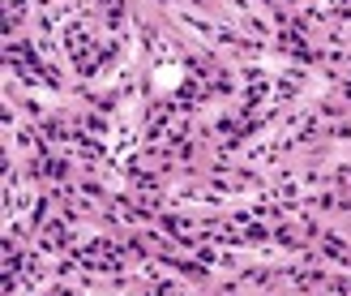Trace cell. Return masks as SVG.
Listing matches in <instances>:
<instances>
[{
  "instance_id": "obj_1",
  "label": "cell",
  "mask_w": 351,
  "mask_h": 296,
  "mask_svg": "<svg viewBox=\"0 0 351 296\" xmlns=\"http://www.w3.org/2000/svg\"><path fill=\"white\" fill-rule=\"evenodd\" d=\"M159 82H163V86H167V82H180V69H163Z\"/></svg>"
}]
</instances>
